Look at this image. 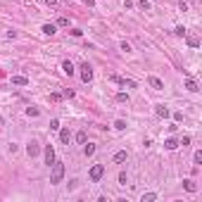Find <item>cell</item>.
Here are the masks:
<instances>
[{
	"mask_svg": "<svg viewBox=\"0 0 202 202\" xmlns=\"http://www.w3.org/2000/svg\"><path fill=\"white\" fill-rule=\"evenodd\" d=\"M112 159H114V164H121V162H126V159H129V152H126V150H121V152H117Z\"/></svg>",
	"mask_w": 202,
	"mask_h": 202,
	"instance_id": "cell-7",
	"label": "cell"
},
{
	"mask_svg": "<svg viewBox=\"0 0 202 202\" xmlns=\"http://www.w3.org/2000/svg\"><path fill=\"white\" fill-rule=\"evenodd\" d=\"M193 159H195V164H200V162H202V150H197V152H195Z\"/></svg>",
	"mask_w": 202,
	"mask_h": 202,
	"instance_id": "cell-28",
	"label": "cell"
},
{
	"mask_svg": "<svg viewBox=\"0 0 202 202\" xmlns=\"http://www.w3.org/2000/svg\"><path fill=\"white\" fill-rule=\"evenodd\" d=\"M83 155H86V157L95 155V143H88V145H86V143H83Z\"/></svg>",
	"mask_w": 202,
	"mask_h": 202,
	"instance_id": "cell-12",
	"label": "cell"
},
{
	"mask_svg": "<svg viewBox=\"0 0 202 202\" xmlns=\"http://www.w3.org/2000/svg\"><path fill=\"white\" fill-rule=\"evenodd\" d=\"M55 26H62V29H67V26H69V19H67V17H60V19H57V24H55Z\"/></svg>",
	"mask_w": 202,
	"mask_h": 202,
	"instance_id": "cell-19",
	"label": "cell"
},
{
	"mask_svg": "<svg viewBox=\"0 0 202 202\" xmlns=\"http://www.w3.org/2000/svg\"><path fill=\"white\" fill-rule=\"evenodd\" d=\"M114 129H117V131H124V129H126V121H124V119H117V121H114Z\"/></svg>",
	"mask_w": 202,
	"mask_h": 202,
	"instance_id": "cell-20",
	"label": "cell"
},
{
	"mask_svg": "<svg viewBox=\"0 0 202 202\" xmlns=\"http://www.w3.org/2000/svg\"><path fill=\"white\" fill-rule=\"evenodd\" d=\"M55 162V150H52V145H45V164L50 166Z\"/></svg>",
	"mask_w": 202,
	"mask_h": 202,
	"instance_id": "cell-6",
	"label": "cell"
},
{
	"mask_svg": "<svg viewBox=\"0 0 202 202\" xmlns=\"http://www.w3.org/2000/svg\"><path fill=\"white\" fill-rule=\"evenodd\" d=\"M76 143H86V131H79V133H76Z\"/></svg>",
	"mask_w": 202,
	"mask_h": 202,
	"instance_id": "cell-24",
	"label": "cell"
},
{
	"mask_svg": "<svg viewBox=\"0 0 202 202\" xmlns=\"http://www.w3.org/2000/svg\"><path fill=\"white\" fill-rule=\"evenodd\" d=\"M138 7L143 10V12H147V10H150V2H147V0H140V2H138Z\"/></svg>",
	"mask_w": 202,
	"mask_h": 202,
	"instance_id": "cell-26",
	"label": "cell"
},
{
	"mask_svg": "<svg viewBox=\"0 0 202 202\" xmlns=\"http://www.w3.org/2000/svg\"><path fill=\"white\" fill-rule=\"evenodd\" d=\"M164 147H166V150H176V147H178V140H176V138H166Z\"/></svg>",
	"mask_w": 202,
	"mask_h": 202,
	"instance_id": "cell-15",
	"label": "cell"
},
{
	"mask_svg": "<svg viewBox=\"0 0 202 202\" xmlns=\"http://www.w3.org/2000/svg\"><path fill=\"white\" fill-rule=\"evenodd\" d=\"M69 129H60V140H62V143H64V145H69Z\"/></svg>",
	"mask_w": 202,
	"mask_h": 202,
	"instance_id": "cell-16",
	"label": "cell"
},
{
	"mask_svg": "<svg viewBox=\"0 0 202 202\" xmlns=\"http://www.w3.org/2000/svg\"><path fill=\"white\" fill-rule=\"evenodd\" d=\"M185 31H188L185 26H176V29H174V33H176V36H181V38L185 36Z\"/></svg>",
	"mask_w": 202,
	"mask_h": 202,
	"instance_id": "cell-25",
	"label": "cell"
},
{
	"mask_svg": "<svg viewBox=\"0 0 202 202\" xmlns=\"http://www.w3.org/2000/svg\"><path fill=\"white\" fill-rule=\"evenodd\" d=\"M147 83H150V88H155V91H164V83L159 81L157 76H147Z\"/></svg>",
	"mask_w": 202,
	"mask_h": 202,
	"instance_id": "cell-5",
	"label": "cell"
},
{
	"mask_svg": "<svg viewBox=\"0 0 202 202\" xmlns=\"http://www.w3.org/2000/svg\"><path fill=\"white\" fill-rule=\"evenodd\" d=\"M26 114H29V117H38L41 110H38V107H26Z\"/></svg>",
	"mask_w": 202,
	"mask_h": 202,
	"instance_id": "cell-21",
	"label": "cell"
},
{
	"mask_svg": "<svg viewBox=\"0 0 202 202\" xmlns=\"http://www.w3.org/2000/svg\"><path fill=\"white\" fill-rule=\"evenodd\" d=\"M45 2L50 5V7H55V5H57V0H45Z\"/></svg>",
	"mask_w": 202,
	"mask_h": 202,
	"instance_id": "cell-34",
	"label": "cell"
},
{
	"mask_svg": "<svg viewBox=\"0 0 202 202\" xmlns=\"http://www.w3.org/2000/svg\"><path fill=\"white\" fill-rule=\"evenodd\" d=\"M185 41H188V45H190V48H197V45H200V38L193 36V33H188V31H185Z\"/></svg>",
	"mask_w": 202,
	"mask_h": 202,
	"instance_id": "cell-8",
	"label": "cell"
},
{
	"mask_svg": "<svg viewBox=\"0 0 202 202\" xmlns=\"http://www.w3.org/2000/svg\"><path fill=\"white\" fill-rule=\"evenodd\" d=\"M41 31H43L45 36H52V33L57 31V26H55V24H43V29H41Z\"/></svg>",
	"mask_w": 202,
	"mask_h": 202,
	"instance_id": "cell-13",
	"label": "cell"
},
{
	"mask_svg": "<svg viewBox=\"0 0 202 202\" xmlns=\"http://www.w3.org/2000/svg\"><path fill=\"white\" fill-rule=\"evenodd\" d=\"M79 69H81V81H83V83H91V81H93V67L88 64V62H83Z\"/></svg>",
	"mask_w": 202,
	"mask_h": 202,
	"instance_id": "cell-3",
	"label": "cell"
},
{
	"mask_svg": "<svg viewBox=\"0 0 202 202\" xmlns=\"http://www.w3.org/2000/svg\"><path fill=\"white\" fill-rule=\"evenodd\" d=\"M178 145H183V147H185V145H190V136H183V140H181Z\"/></svg>",
	"mask_w": 202,
	"mask_h": 202,
	"instance_id": "cell-32",
	"label": "cell"
},
{
	"mask_svg": "<svg viewBox=\"0 0 202 202\" xmlns=\"http://www.w3.org/2000/svg\"><path fill=\"white\" fill-rule=\"evenodd\" d=\"M69 33H72L74 38H81V36H83V31H81V29H72V31H69Z\"/></svg>",
	"mask_w": 202,
	"mask_h": 202,
	"instance_id": "cell-27",
	"label": "cell"
},
{
	"mask_svg": "<svg viewBox=\"0 0 202 202\" xmlns=\"http://www.w3.org/2000/svg\"><path fill=\"white\" fill-rule=\"evenodd\" d=\"M64 98H74V91H72V88H64Z\"/></svg>",
	"mask_w": 202,
	"mask_h": 202,
	"instance_id": "cell-33",
	"label": "cell"
},
{
	"mask_svg": "<svg viewBox=\"0 0 202 202\" xmlns=\"http://www.w3.org/2000/svg\"><path fill=\"white\" fill-rule=\"evenodd\" d=\"M2 124H5V119H2V117H0V126H2Z\"/></svg>",
	"mask_w": 202,
	"mask_h": 202,
	"instance_id": "cell-35",
	"label": "cell"
},
{
	"mask_svg": "<svg viewBox=\"0 0 202 202\" xmlns=\"http://www.w3.org/2000/svg\"><path fill=\"white\" fill-rule=\"evenodd\" d=\"M62 72H64L67 76H72V74H74V64L69 62V60H64V62H62Z\"/></svg>",
	"mask_w": 202,
	"mask_h": 202,
	"instance_id": "cell-11",
	"label": "cell"
},
{
	"mask_svg": "<svg viewBox=\"0 0 202 202\" xmlns=\"http://www.w3.org/2000/svg\"><path fill=\"white\" fill-rule=\"evenodd\" d=\"M185 88H188L190 93H197V91H200V86H197L195 79H188V81H185Z\"/></svg>",
	"mask_w": 202,
	"mask_h": 202,
	"instance_id": "cell-9",
	"label": "cell"
},
{
	"mask_svg": "<svg viewBox=\"0 0 202 202\" xmlns=\"http://www.w3.org/2000/svg\"><path fill=\"white\" fill-rule=\"evenodd\" d=\"M50 100H52V102H60V100H62V95H60V93H52V95H50Z\"/></svg>",
	"mask_w": 202,
	"mask_h": 202,
	"instance_id": "cell-31",
	"label": "cell"
},
{
	"mask_svg": "<svg viewBox=\"0 0 202 202\" xmlns=\"http://www.w3.org/2000/svg\"><path fill=\"white\" fill-rule=\"evenodd\" d=\"M26 152H29V157H38V152H41V145H38L36 140H31L26 145Z\"/></svg>",
	"mask_w": 202,
	"mask_h": 202,
	"instance_id": "cell-4",
	"label": "cell"
},
{
	"mask_svg": "<svg viewBox=\"0 0 202 202\" xmlns=\"http://www.w3.org/2000/svg\"><path fill=\"white\" fill-rule=\"evenodd\" d=\"M126 181H129V178H126V171H121V174H119V183L126 185Z\"/></svg>",
	"mask_w": 202,
	"mask_h": 202,
	"instance_id": "cell-29",
	"label": "cell"
},
{
	"mask_svg": "<svg viewBox=\"0 0 202 202\" xmlns=\"http://www.w3.org/2000/svg\"><path fill=\"white\" fill-rule=\"evenodd\" d=\"M140 200H143V202H152V200H157V195H155V193H145Z\"/></svg>",
	"mask_w": 202,
	"mask_h": 202,
	"instance_id": "cell-22",
	"label": "cell"
},
{
	"mask_svg": "<svg viewBox=\"0 0 202 202\" xmlns=\"http://www.w3.org/2000/svg\"><path fill=\"white\" fill-rule=\"evenodd\" d=\"M121 86L124 88H136V81L133 79H121Z\"/></svg>",
	"mask_w": 202,
	"mask_h": 202,
	"instance_id": "cell-18",
	"label": "cell"
},
{
	"mask_svg": "<svg viewBox=\"0 0 202 202\" xmlns=\"http://www.w3.org/2000/svg\"><path fill=\"white\" fill-rule=\"evenodd\" d=\"M117 102H129V93H117Z\"/></svg>",
	"mask_w": 202,
	"mask_h": 202,
	"instance_id": "cell-23",
	"label": "cell"
},
{
	"mask_svg": "<svg viewBox=\"0 0 202 202\" xmlns=\"http://www.w3.org/2000/svg\"><path fill=\"white\" fill-rule=\"evenodd\" d=\"M50 129H52V131H60V121L52 119V121H50Z\"/></svg>",
	"mask_w": 202,
	"mask_h": 202,
	"instance_id": "cell-30",
	"label": "cell"
},
{
	"mask_svg": "<svg viewBox=\"0 0 202 202\" xmlns=\"http://www.w3.org/2000/svg\"><path fill=\"white\" fill-rule=\"evenodd\" d=\"M88 176H91L93 183H98L102 176H105V164H93V166H91V171H88Z\"/></svg>",
	"mask_w": 202,
	"mask_h": 202,
	"instance_id": "cell-2",
	"label": "cell"
},
{
	"mask_svg": "<svg viewBox=\"0 0 202 202\" xmlns=\"http://www.w3.org/2000/svg\"><path fill=\"white\" fill-rule=\"evenodd\" d=\"M12 83H14V86H26L29 79L26 76H12Z\"/></svg>",
	"mask_w": 202,
	"mask_h": 202,
	"instance_id": "cell-17",
	"label": "cell"
},
{
	"mask_svg": "<svg viewBox=\"0 0 202 202\" xmlns=\"http://www.w3.org/2000/svg\"><path fill=\"white\" fill-rule=\"evenodd\" d=\"M52 174H50V183L52 185H57V183H62V178H64V164H62V162H52Z\"/></svg>",
	"mask_w": 202,
	"mask_h": 202,
	"instance_id": "cell-1",
	"label": "cell"
},
{
	"mask_svg": "<svg viewBox=\"0 0 202 202\" xmlns=\"http://www.w3.org/2000/svg\"><path fill=\"white\" fill-rule=\"evenodd\" d=\"M183 188L188 190V193H195V190H197V185H195V181H190V178H185V181H183Z\"/></svg>",
	"mask_w": 202,
	"mask_h": 202,
	"instance_id": "cell-14",
	"label": "cell"
},
{
	"mask_svg": "<svg viewBox=\"0 0 202 202\" xmlns=\"http://www.w3.org/2000/svg\"><path fill=\"white\" fill-rule=\"evenodd\" d=\"M155 112H157V117H162V119H166V117H169V110H166V105H157Z\"/></svg>",
	"mask_w": 202,
	"mask_h": 202,
	"instance_id": "cell-10",
	"label": "cell"
}]
</instances>
